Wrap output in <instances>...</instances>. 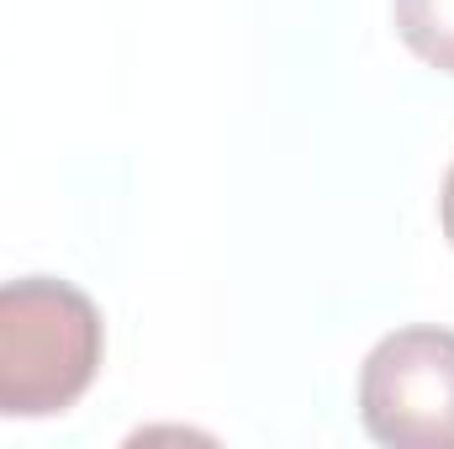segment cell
<instances>
[{"label":"cell","instance_id":"3","mask_svg":"<svg viewBox=\"0 0 454 449\" xmlns=\"http://www.w3.org/2000/svg\"><path fill=\"white\" fill-rule=\"evenodd\" d=\"M402 43L439 75H454V0H391Z\"/></svg>","mask_w":454,"mask_h":449},{"label":"cell","instance_id":"2","mask_svg":"<svg viewBox=\"0 0 454 449\" xmlns=\"http://www.w3.org/2000/svg\"><path fill=\"white\" fill-rule=\"evenodd\" d=\"M359 423L391 449H454V334L396 328L359 365Z\"/></svg>","mask_w":454,"mask_h":449},{"label":"cell","instance_id":"4","mask_svg":"<svg viewBox=\"0 0 454 449\" xmlns=\"http://www.w3.org/2000/svg\"><path fill=\"white\" fill-rule=\"evenodd\" d=\"M439 223H444V238L454 243V164L444 175V191H439Z\"/></svg>","mask_w":454,"mask_h":449},{"label":"cell","instance_id":"1","mask_svg":"<svg viewBox=\"0 0 454 449\" xmlns=\"http://www.w3.org/2000/svg\"><path fill=\"white\" fill-rule=\"evenodd\" d=\"M101 307L53 275L0 286V418H59L101 375Z\"/></svg>","mask_w":454,"mask_h":449}]
</instances>
